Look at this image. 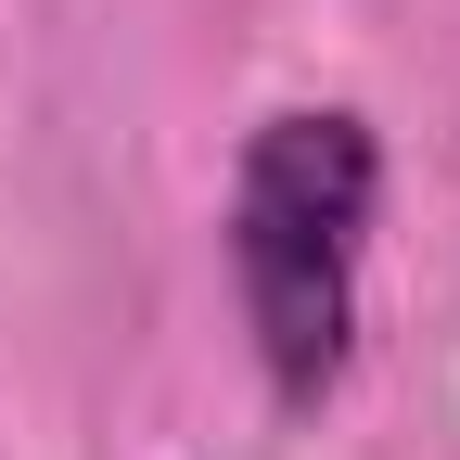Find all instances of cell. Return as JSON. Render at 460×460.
I'll return each instance as SVG.
<instances>
[{
    "label": "cell",
    "instance_id": "cell-1",
    "mask_svg": "<svg viewBox=\"0 0 460 460\" xmlns=\"http://www.w3.org/2000/svg\"><path fill=\"white\" fill-rule=\"evenodd\" d=\"M371 217H384V128L358 102H281L230 154V295H243L256 384L295 422H320L358 371V281H371Z\"/></svg>",
    "mask_w": 460,
    "mask_h": 460
}]
</instances>
